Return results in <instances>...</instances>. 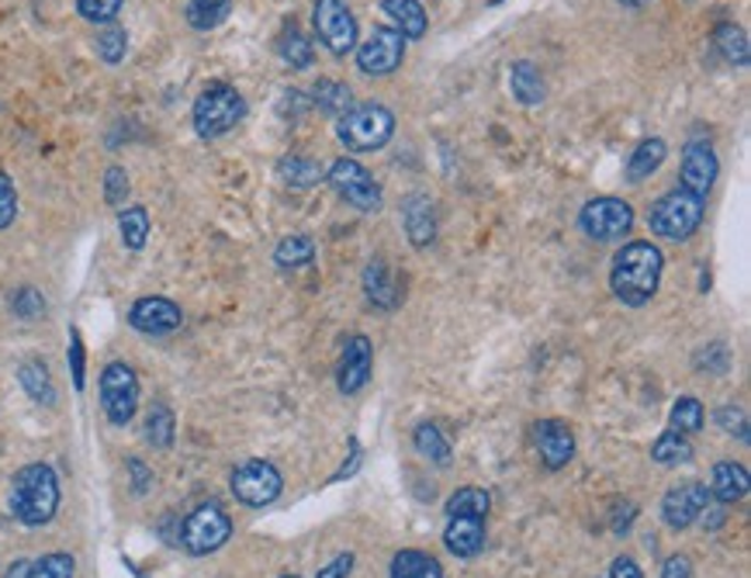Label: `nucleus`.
<instances>
[{"label": "nucleus", "mask_w": 751, "mask_h": 578, "mask_svg": "<svg viewBox=\"0 0 751 578\" xmlns=\"http://www.w3.org/2000/svg\"><path fill=\"white\" fill-rule=\"evenodd\" d=\"M406 59V38L395 29H374L357 49V66L367 77H388Z\"/></svg>", "instance_id": "nucleus-12"}, {"label": "nucleus", "mask_w": 751, "mask_h": 578, "mask_svg": "<svg viewBox=\"0 0 751 578\" xmlns=\"http://www.w3.org/2000/svg\"><path fill=\"white\" fill-rule=\"evenodd\" d=\"M101 406L104 416L115 422V427H128L132 416L139 409V377L128 364L115 361L107 364L101 374Z\"/></svg>", "instance_id": "nucleus-8"}, {"label": "nucleus", "mask_w": 751, "mask_h": 578, "mask_svg": "<svg viewBox=\"0 0 751 578\" xmlns=\"http://www.w3.org/2000/svg\"><path fill=\"white\" fill-rule=\"evenodd\" d=\"M714 46L720 49V56H724L727 63L748 66V56H751V49H748V35H744L741 25H735V21H724V25H717V32H714Z\"/></svg>", "instance_id": "nucleus-30"}, {"label": "nucleus", "mask_w": 751, "mask_h": 578, "mask_svg": "<svg viewBox=\"0 0 751 578\" xmlns=\"http://www.w3.org/2000/svg\"><path fill=\"white\" fill-rule=\"evenodd\" d=\"M388 578H444V568H440V562L423 551H399L391 558Z\"/></svg>", "instance_id": "nucleus-27"}, {"label": "nucleus", "mask_w": 751, "mask_h": 578, "mask_svg": "<svg viewBox=\"0 0 751 578\" xmlns=\"http://www.w3.org/2000/svg\"><path fill=\"white\" fill-rule=\"evenodd\" d=\"M128 322H132V329L146 332V337H167V332L181 329L184 313H181V305H173L170 298H139L128 308Z\"/></svg>", "instance_id": "nucleus-15"}, {"label": "nucleus", "mask_w": 751, "mask_h": 578, "mask_svg": "<svg viewBox=\"0 0 751 578\" xmlns=\"http://www.w3.org/2000/svg\"><path fill=\"white\" fill-rule=\"evenodd\" d=\"M661 578H693V562L686 554H672L665 568H661Z\"/></svg>", "instance_id": "nucleus-48"}, {"label": "nucleus", "mask_w": 751, "mask_h": 578, "mask_svg": "<svg viewBox=\"0 0 751 578\" xmlns=\"http://www.w3.org/2000/svg\"><path fill=\"white\" fill-rule=\"evenodd\" d=\"M70 367H73V388H83V343H80V332H70Z\"/></svg>", "instance_id": "nucleus-46"}, {"label": "nucleus", "mask_w": 751, "mask_h": 578, "mask_svg": "<svg viewBox=\"0 0 751 578\" xmlns=\"http://www.w3.org/2000/svg\"><path fill=\"white\" fill-rule=\"evenodd\" d=\"M229 488H232V496L242 502V506H271L277 496H281V488H284V478L281 472L274 468L271 461H242L232 468V478H229Z\"/></svg>", "instance_id": "nucleus-7"}, {"label": "nucleus", "mask_w": 751, "mask_h": 578, "mask_svg": "<svg viewBox=\"0 0 751 578\" xmlns=\"http://www.w3.org/2000/svg\"><path fill=\"white\" fill-rule=\"evenodd\" d=\"M242 115H247V101L229 83H208L194 101V132L202 139H218L232 132Z\"/></svg>", "instance_id": "nucleus-3"}, {"label": "nucleus", "mask_w": 751, "mask_h": 578, "mask_svg": "<svg viewBox=\"0 0 751 578\" xmlns=\"http://www.w3.org/2000/svg\"><path fill=\"white\" fill-rule=\"evenodd\" d=\"M661 267H665V257H661L658 247H651V242H627L613 257V295L634 308L648 305L661 284Z\"/></svg>", "instance_id": "nucleus-1"}, {"label": "nucleus", "mask_w": 751, "mask_h": 578, "mask_svg": "<svg viewBox=\"0 0 751 578\" xmlns=\"http://www.w3.org/2000/svg\"><path fill=\"white\" fill-rule=\"evenodd\" d=\"M610 578H645L640 575V568H637V562L634 558H627V554H621V558L613 562V568H610Z\"/></svg>", "instance_id": "nucleus-49"}, {"label": "nucleus", "mask_w": 751, "mask_h": 578, "mask_svg": "<svg viewBox=\"0 0 751 578\" xmlns=\"http://www.w3.org/2000/svg\"><path fill=\"white\" fill-rule=\"evenodd\" d=\"M534 440H537V451H541V461L547 472H561L565 464L576 457V433H571V427L561 419L537 422Z\"/></svg>", "instance_id": "nucleus-16"}, {"label": "nucleus", "mask_w": 751, "mask_h": 578, "mask_svg": "<svg viewBox=\"0 0 751 578\" xmlns=\"http://www.w3.org/2000/svg\"><path fill=\"white\" fill-rule=\"evenodd\" d=\"M77 11L83 21H94V25H112L122 11V0H77Z\"/></svg>", "instance_id": "nucleus-41"}, {"label": "nucleus", "mask_w": 751, "mask_h": 578, "mask_svg": "<svg viewBox=\"0 0 751 578\" xmlns=\"http://www.w3.org/2000/svg\"><path fill=\"white\" fill-rule=\"evenodd\" d=\"M669 157V146L661 143V139H645L634 152H630V160H627V181L630 184H640V181H648V177L665 163Z\"/></svg>", "instance_id": "nucleus-24"}, {"label": "nucleus", "mask_w": 751, "mask_h": 578, "mask_svg": "<svg viewBox=\"0 0 751 578\" xmlns=\"http://www.w3.org/2000/svg\"><path fill=\"white\" fill-rule=\"evenodd\" d=\"M312 104L319 107V111H326V115H346V111L353 107V91L346 83H340V80H316V87H312Z\"/></svg>", "instance_id": "nucleus-28"}, {"label": "nucleus", "mask_w": 751, "mask_h": 578, "mask_svg": "<svg viewBox=\"0 0 751 578\" xmlns=\"http://www.w3.org/2000/svg\"><path fill=\"white\" fill-rule=\"evenodd\" d=\"M277 53L292 70H308V66H312V42H308L295 25H288L277 35Z\"/></svg>", "instance_id": "nucleus-32"}, {"label": "nucleus", "mask_w": 751, "mask_h": 578, "mask_svg": "<svg viewBox=\"0 0 751 578\" xmlns=\"http://www.w3.org/2000/svg\"><path fill=\"white\" fill-rule=\"evenodd\" d=\"M312 25H316L319 42L333 56H346L353 46H357V21H353L343 0H316Z\"/></svg>", "instance_id": "nucleus-11"}, {"label": "nucleus", "mask_w": 751, "mask_h": 578, "mask_svg": "<svg viewBox=\"0 0 751 578\" xmlns=\"http://www.w3.org/2000/svg\"><path fill=\"white\" fill-rule=\"evenodd\" d=\"M128 197V173L122 170V167H107V173H104V202L107 205H122Z\"/></svg>", "instance_id": "nucleus-42"}, {"label": "nucleus", "mask_w": 751, "mask_h": 578, "mask_svg": "<svg viewBox=\"0 0 751 578\" xmlns=\"http://www.w3.org/2000/svg\"><path fill=\"white\" fill-rule=\"evenodd\" d=\"M579 226L585 236L610 242V239H624L634 229V208L624 202V197H592L585 202Z\"/></svg>", "instance_id": "nucleus-10"}, {"label": "nucleus", "mask_w": 751, "mask_h": 578, "mask_svg": "<svg viewBox=\"0 0 751 578\" xmlns=\"http://www.w3.org/2000/svg\"><path fill=\"white\" fill-rule=\"evenodd\" d=\"M621 4H627V8H645V4H651V0H621Z\"/></svg>", "instance_id": "nucleus-52"}, {"label": "nucleus", "mask_w": 751, "mask_h": 578, "mask_svg": "<svg viewBox=\"0 0 751 578\" xmlns=\"http://www.w3.org/2000/svg\"><path fill=\"white\" fill-rule=\"evenodd\" d=\"M651 457L658 464H686L693 461V443L686 433H679V430H665L658 440H655V447H651Z\"/></svg>", "instance_id": "nucleus-33"}, {"label": "nucleus", "mask_w": 751, "mask_h": 578, "mask_svg": "<svg viewBox=\"0 0 751 578\" xmlns=\"http://www.w3.org/2000/svg\"><path fill=\"white\" fill-rule=\"evenodd\" d=\"M412 443H416L419 454L436 464V468H447V464H451V440L440 433L433 422H423V427H416Z\"/></svg>", "instance_id": "nucleus-29"}, {"label": "nucleus", "mask_w": 751, "mask_h": 578, "mask_svg": "<svg viewBox=\"0 0 751 578\" xmlns=\"http://www.w3.org/2000/svg\"><path fill=\"white\" fill-rule=\"evenodd\" d=\"M706 506H710V488L699 481H682L669 488L665 499H661V520L672 530H686L703 517Z\"/></svg>", "instance_id": "nucleus-13"}, {"label": "nucleus", "mask_w": 751, "mask_h": 578, "mask_svg": "<svg viewBox=\"0 0 751 578\" xmlns=\"http://www.w3.org/2000/svg\"><path fill=\"white\" fill-rule=\"evenodd\" d=\"M73 571H77V562L70 554L56 551V554H46V558L32 562L29 578H73Z\"/></svg>", "instance_id": "nucleus-37"}, {"label": "nucleus", "mask_w": 751, "mask_h": 578, "mask_svg": "<svg viewBox=\"0 0 751 578\" xmlns=\"http://www.w3.org/2000/svg\"><path fill=\"white\" fill-rule=\"evenodd\" d=\"M367 377H371V340L367 337H353V340H346L340 374H337L340 392L343 395L361 392L367 385Z\"/></svg>", "instance_id": "nucleus-18"}, {"label": "nucleus", "mask_w": 751, "mask_h": 578, "mask_svg": "<svg viewBox=\"0 0 751 578\" xmlns=\"http://www.w3.org/2000/svg\"><path fill=\"white\" fill-rule=\"evenodd\" d=\"M703 222V197L690 191H669L665 197H658L648 212V226L655 236L672 239V242H686Z\"/></svg>", "instance_id": "nucleus-5"}, {"label": "nucleus", "mask_w": 751, "mask_h": 578, "mask_svg": "<svg viewBox=\"0 0 751 578\" xmlns=\"http://www.w3.org/2000/svg\"><path fill=\"white\" fill-rule=\"evenodd\" d=\"M703 513H710V517H706V526H710V530H717V526L727 520V513H724V509H710V506H706Z\"/></svg>", "instance_id": "nucleus-50"}, {"label": "nucleus", "mask_w": 751, "mask_h": 578, "mask_svg": "<svg viewBox=\"0 0 751 578\" xmlns=\"http://www.w3.org/2000/svg\"><path fill=\"white\" fill-rule=\"evenodd\" d=\"M672 427L679 433H699L703 430V406L696 403L693 395L686 398H679L675 409H672Z\"/></svg>", "instance_id": "nucleus-39"}, {"label": "nucleus", "mask_w": 751, "mask_h": 578, "mask_svg": "<svg viewBox=\"0 0 751 578\" xmlns=\"http://www.w3.org/2000/svg\"><path fill=\"white\" fill-rule=\"evenodd\" d=\"M510 91L520 104H544V98H547L544 73L530 59L513 63L510 66Z\"/></svg>", "instance_id": "nucleus-22"}, {"label": "nucleus", "mask_w": 751, "mask_h": 578, "mask_svg": "<svg viewBox=\"0 0 751 578\" xmlns=\"http://www.w3.org/2000/svg\"><path fill=\"white\" fill-rule=\"evenodd\" d=\"M277 177L295 191H308L326 181V170H322V163L308 160V157H284L277 163Z\"/></svg>", "instance_id": "nucleus-25"}, {"label": "nucleus", "mask_w": 751, "mask_h": 578, "mask_svg": "<svg viewBox=\"0 0 751 578\" xmlns=\"http://www.w3.org/2000/svg\"><path fill=\"white\" fill-rule=\"evenodd\" d=\"M353 562H357V558H353L350 551H346V554H337V558L329 562L326 568H319V575H316V578H346V575H350V568H353Z\"/></svg>", "instance_id": "nucleus-47"}, {"label": "nucleus", "mask_w": 751, "mask_h": 578, "mask_svg": "<svg viewBox=\"0 0 751 578\" xmlns=\"http://www.w3.org/2000/svg\"><path fill=\"white\" fill-rule=\"evenodd\" d=\"M710 496L720 506H735L738 499L748 496V472L735 461H720L714 464V481H710Z\"/></svg>", "instance_id": "nucleus-21"}, {"label": "nucleus", "mask_w": 751, "mask_h": 578, "mask_svg": "<svg viewBox=\"0 0 751 578\" xmlns=\"http://www.w3.org/2000/svg\"><path fill=\"white\" fill-rule=\"evenodd\" d=\"M717 422H720V430L738 433L741 440H748V416H744L741 406H724V409L717 412Z\"/></svg>", "instance_id": "nucleus-44"}, {"label": "nucleus", "mask_w": 751, "mask_h": 578, "mask_svg": "<svg viewBox=\"0 0 751 578\" xmlns=\"http://www.w3.org/2000/svg\"><path fill=\"white\" fill-rule=\"evenodd\" d=\"M59 509V478L49 464H25L11 481V513L25 526H46Z\"/></svg>", "instance_id": "nucleus-2"}, {"label": "nucleus", "mask_w": 751, "mask_h": 578, "mask_svg": "<svg viewBox=\"0 0 751 578\" xmlns=\"http://www.w3.org/2000/svg\"><path fill=\"white\" fill-rule=\"evenodd\" d=\"M18 382L21 388L29 392L32 403L38 406H53L56 403V388H53V377H49V367L42 361H25L18 367Z\"/></svg>", "instance_id": "nucleus-26"}, {"label": "nucleus", "mask_w": 751, "mask_h": 578, "mask_svg": "<svg viewBox=\"0 0 751 578\" xmlns=\"http://www.w3.org/2000/svg\"><path fill=\"white\" fill-rule=\"evenodd\" d=\"M326 181L333 184V191L357 212H378L382 208V184L374 181L371 170H364L357 160H346V157L337 160L333 167H329Z\"/></svg>", "instance_id": "nucleus-9"}, {"label": "nucleus", "mask_w": 751, "mask_h": 578, "mask_svg": "<svg viewBox=\"0 0 751 578\" xmlns=\"http://www.w3.org/2000/svg\"><path fill=\"white\" fill-rule=\"evenodd\" d=\"M11 313L18 319H42L46 316V298L35 287H18L14 298H11Z\"/></svg>", "instance_id": "nucleus-40"}, {"label": "nucleus", "mask_w": 751, "mask_h": 578, "mask_svg": "<svg viewBox=\"0 0 751 578\" xmlns=\"http://www.w3.org/2000/svg\"><path fill=\"white\" fill-rule=\"evenodd\" d=\"M717 173H720V163H717V152L710 149V143H690L682 149V191L706 197L714 191Z\"/></svg>", "instance_id": "nucleus-14"}, {"label": "nucleus", "mask_w": 751, "mask_h": 578, "mask_svg": "<svg viewBox=\"0 0 751 578\" xmlns=\"http://www.w3.org/2000/svg\"><path fill=\"white\" fill-rule=\"evenodd\" d=\"M444 544L454 558H475V554L485 547V517H471V513L447 517Z\"/></svg>", "instance_id": "nucleus-17"}, {"label": "nucleus", "mask_w": 751, "mask_h": 578, "mask_svg": "<svg viewBox=\"0 0 751 578\" xmlns=\"http://www.w3.org/2000/svg\"><path fill=\"white\" fill-rule=\"evenodd\" d=\"M118 229H122V242L128 250H143L146 236H149V212L143 205H132L118 212Z\"/></svg>", "instance_id": "nucleus-34"}, {"label": "nucleus", "mask_w": 751, "mask_h": 578, "mask_svg": "<svg viewBox=\"0 0 751 578\" xmlns=\"http://www.w3.org/2000/svg\"><path fill=\"white\" fill-rule=\"evenodd\" d=\"M312 257H316V242L308 239V236H301V233H295V236H284L281 242H277V250H274V263L277 267H305V263H312Z\"/></svg>", "instance_id": "nucleus-35"}, {"label": "nucleus", "mask_w": 751, "mask_h": 578, "mask_svg": "<svg viewBox=\"0 0 751 578\" xmlns=\"http://www.w3.org/2000/svg\"><path fill=\"white\" fill-rule=\"evenodd\" d=\"M18 215V191L8 173H0V229H8Z\"/></svg>", "instance_id": "nucleus-43"}, {"label": "nucleus", "mask_w": 751, "mask_h": 578, "mask_svg": "<svg viewBox=\"0 0 751 578\" xmlns=\"http://www.w3.org/2000/svg\"><path fill=\"white\" fill-rule=\"evenodd\" d=\"M496 4H502V0H496Z\"/></svg>", "instance_id": "nucleus-54"}, {"label": "nucleus", "mask_w": 751, "mask_h": 578, "mask_svg": "<svg viewBox=\"0 0 751 578\" xmlns=\"http://www.w3.org/2000/svg\"><path fill=\"white\" fill-rule=\"evenodd\" d=\"M337 136L350 152H374L395 136V115L385 104H353L340 115Z\"/></svg>", "instance_id": "nucleus-4"}, {"label": "nucleus", "mask_w": 751, "mask_h": 578, "mask_svg": "<svg viewBox=\"0 0 751 578\" xmlns=\"http://www.w3.org/2000/svg\"><path fill=\"white\" fill-rule=\"evenodd\" d=\"M402 226L412 247H430L436 236V212L426 194H409L402 202Z\"/></svg>", "instance_id": "nucleus-19"}, {"label": "nucleus", "mask_w": 751, "mask_h": 578, "mask_svg": "<svg viewBox=\"0 0 751 578\" xmlns=\"http://www.w3.org/2000/svg\"><path fill=\"white\" fill-rule=\"evenodd\" d=\"M232 11V0H187V25L197 32L218 29Z\"/></svg>", "instance_id": "nucleus-31"}, {"label": "nucleus", "mask_w": 751, "mask_h": 578, "mask_svg": "<svg viewBox=\"0 0 751 578\" xmlns=\"http://www.w3.org/2000/svg\"><path fill=\"white\" fill-rule=\"evenodd\" d=\"M128 475H132V492H136V496H146L152 488V472L146 468L139 457H128Z\"/></svg>", "instance_id": "nucleus-45"}, {"label": "nucleus", "mask_w": 751, "mask_h": 578, "mask_svg": "<svg viewBox=\"0 0 751 578\" xmlns=\"http://www.w3.org/2000/svg\"><path fill=\"white\" fill-rule=\"evenodd\" d=\"M229 537H232V517L218 502H202L181 523V544L194 558L215 554L218 547H226Z\"/></svg>", "instance_id": "nucleus-6"}, {"label": "nucleus", "mask_w": 751, "mask_h": 578, "mask_svg": "<svg viewBox=\"0 0 751 578\" xmlns=\"http://www.w3.org/2000/svg\"><path fill=\"white\" fill-rule=\"evenodd\" d=\"M364 292H367V302L378 305V308H395L402 302V287L399 281L391 277V271L382 263V260H371L367 271H364Z\"/></svg>", "instance_id": "nucleus-20"}, {"label": "nucleus", "mask_w": 751, "mask_h": 578, "mask_svg": "<svg viewBox=\"0 0 751 578\" xmlns=\"http://www.w3.org/2000/svg\"><path fill=\"white\" fill-rule=\"evenodd\" d=\"M94 49H98V56L107 63V66H115V63H122L125 59V53H128V35H125V29H104L98 38H94Z\"/></svg>", "instance_id": "nucleus-38"}, {"label": "nucleus", "mask_w": 751, "mask_h": 578, "mask_svg": "<svg viewBox=\"0 0 751 578\" xmlns=\"http://www.w3.org/2000/svg\"><path fill=\"white\" fill-rule=\"evenodd\" d=\"M29 568H32V562H14L4 578H29Z\"/></svg>", "instance_id": "nucleus-51"}, {"label": "nucleus", "mask_w": 751, "mask_h": 578, "mask_svg": "<svg viewBox=\"0 0 751 578\" xmlns=\"http://www.w3.org/2000/svg\"><path fill=\"white\" fill-rule=\"evenodd\" d=\"M173 430H177V419H173L170 406L152 403L149 406V416H146V440L152 443V447L167 451L170 443H173Z\"/></svg>", "instance_id": "nucleus-36"}, {"label": "nucleus", "mask_w": 751, "mask_h": 578, "mask_svg": "<svg viewBox=\"0 0 751 578\" xmlns=\"http://www.w3.org/2000/svg\"><path fill=\"white\" fill-rule=\"evenodd\" d=\"M382 11L395 21V32L402 38H423L426 35V11L419 0H382Z\"/></svg>", "instance_id": "nucleus-23"}, {"label": "nucleus", "mask_w": 751, "mask_h": 578, "mask_svg": "<svg viewBox=\"0 0 751 578\" xmlns=\"http://www.w3.org/2000/svg\"><path fill=\"white\" fill-rule=\"evenodd\" d=\"M281 578H298V575H281Z\"/></svg>", "instance_id": "nucleus-53"}]
</instances>
